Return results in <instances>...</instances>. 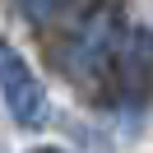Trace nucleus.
Here are the masks:
<instances>
[{"label":"nucleus","mask_w":153,"mask_h":153,"mask_svg":"<svg viewBox=\"0 0 153 153\" xmlns=\"http://www.w3.org/2000/svg\"><path fill=\"white\" fill-rule=\"evenodd\" d=\"M28 153H65V149H51V144H47V149H28Z\"/></svg>","instance_id":"f03ea898"},{"label":"nucleus","mask_w":153,"mask_h":153,"mask_svg":"<svg viewBox=\"0 0 153 153\" xmlns=\"http://www.w3.org/2000/svg\"><path fill=\"white\" fill-rule=\"evenodd\" d=\"M0 97H5V111L23 130H33V125L47 121V93H42L37 74H33V65L5 37H0Z\"/></svg>","instance_id":"f257e3e1"}]
</instances>
